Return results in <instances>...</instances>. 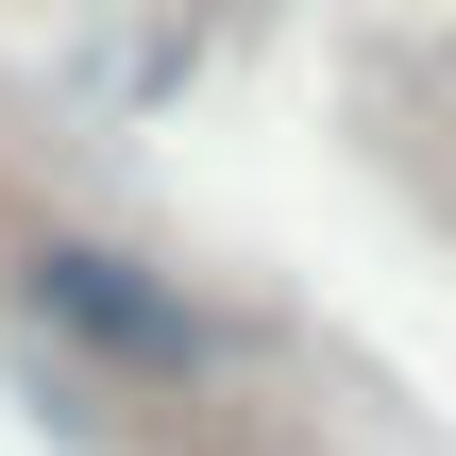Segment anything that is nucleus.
<instances>
[{"instance_id":"obj_1","label":"nucleus","mask_w":456,"mask_h":456,"mask_svg":"<svg viewBox=\"0 0 456 456\" xmlns=\"http://www.w3.org/2000/svg\"><path fill=\"white\" fill-rule=\"evenodd\" d=\"M17 305H34L51 338H85L102 372H152V389H203V372L237 355L203 305H169L135 254H85V237H34V254H17Z\"/></svg>"}]
</instances>
